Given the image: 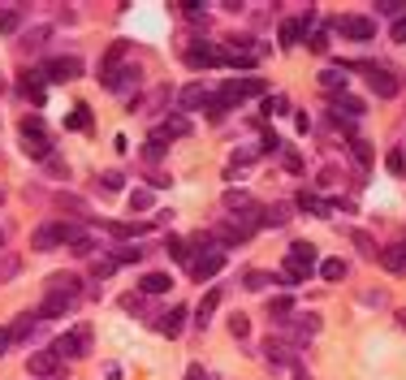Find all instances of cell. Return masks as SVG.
Returning a JSON list of instances; mask_svg holds the SVG:
<instances>
[{
    "instance_id": "obj_47",
    "label": "cell",
    "mask_w": 406,
    "mask_h": 380,
    "mask_svg": "<svg viewBox=\"0 0 406 380\" xmlns=\"http://www.w3.org/2000/svg\"><path fill=\"white\" fill-rule=\"evenodd\" d=\"M299 333H303V337L320 333V320H316V315H303V320H299Z\"/></svg>"
},
{
    "instance_id": "obj_26",
    "label": "cell",
    "mask_w": 406,
    "mask_h": 380,
    "mask_svg": "<svg viewBox=\"0 0 406 380\" xmlns=\"http://www.w3.org/2000/svg\"><path fill=\"white\" fill-rule=\"evenodd\" d=\"M307 26H311V13L299 18V22H285V26H281V43H285V48H289V43H299V35H303Z\"/></svg>"
},
{
    "instance_id": "obj_10",
    "label": "cell",
    "mask_w": 406,
    "mask_h": 380,
    "mask_svg": "<svg viewBox=\"0 0 406 380\" xmlns=\"http://www.w3.org/2000/svg\"><path fill=\"white\" fill-rule=\"evenodd\" d=\"M100 82L108 87V91H130V87H139V70L134 65H126V70H108V74H100Z\"/></svg>"
},
{
    "instance_id": "obj_38",
    "label": "cell",
    "mask_w": 406,
    "mask_h": 380,
    "mask_svg": "<svg viewBox=\"0 0 406 380\" xmlns=\"http://www.w3.org/2000/svg\"><path fill=\"white\" fill-rule=\"evenodd\" d=\"M151 207V190H130V212H147Z\"/></svg>"
},
{
    "instance_id": "obj_5",
    "label": "cell",
    "mask_w": 406,
    "mask_h": 380,
    "mask_svg": "<svg viewBox=\"0 0 406 380\" xmlns=\"http://www.w3.org/2000/svg\"><path fill=\"white\" fill-rule=\"evenodd\" d=\"M337 35L341 39H355V43H368V39H376V22L372 18H359V13H346V18H337Z\"/></svg>"
},
{
    "instance_id": "obj_7",
    "label": "cell",
    "mask_w": 406,
    "mask_h": 380,
    "mask_svg": "<svg viewBox=\"0 0 406 380\" xmlns=\"http://www.w3.org/2000/svg\"><path fill=\"white\" fill-rule=\"evenodd\" d=\"M220 264H225V251H220V246H208V251H199V255L191 259V277H195V281H208V277L220 273Z\"/></svg>"
},
{
    "instance_id": "obj_50",
    "label": "cell",
    "mask_w": 406,
    "mask_h": 380,
    "mask_svg": "<svg viewBox=\"0 0 406 380\" xmlns=\"http://www.w3.org/2000/svg\"><path fill=\"white\" fill-rule=\"evenodd\" d=\"M268 281H272L268 273H247V290H264Z\"/></svg>"
},
{
    "instance_id": "obj_1",
    "label": "cell",
    "mask_w": 406,
    "mask_h": 380,
    "mask_svg": "<svg viewBox=\"0 0 406 380\" xmlns=\"http://www.w3.org/2000/svg\"><path fill=\"white\" fill-rule=\"evenodd\" d=\"M82 238V229L74 225V221H52V225H39L35 234H31V251H56V246H74Z\"/></svg>"
},
{
    "instance_id": "obj_51",
    "label": "cell",
    "mask_w": 406,
    "mask_h": 380,
    "mask_svg": "<svg viewBox=\"0 0 406 380\" xmlns=\"http://www.w3.org/2000/svg\"><path fill=\"white\" fill-rule=\"evenodd\" d=\"M122 311H143V298H139V294H126V298H122Z\"/></svg>"
},
{
    "instance_id": "obj_2",
    "label": "cell",
    "mask_w": 406,
    "mask_h": 380,
    "mask_svg": "<svg viewBox=\"0 0 406 380\" xmlns=\"http://www.w3.org/2000/svg\"><path fill=\"white\" fill-rule=\"evenodd\" d=\"M311 268H316V246L311 242H294L285 251V286H299V281H307L311 277Z\"/></svg>"
},
{
    "instance_id": "obj_43",
    "label": "cell",
    "mask_w": 406,
    "mask_h": 380,
    "mask_svg": "<svg viewBox=\"0 0 406 380\" xmlns=\"http://www.w3.org/2000/svg\"><path fill=\"white\" fill-rule=\"evenodd\" d=\"M264 113H268V117L285 113V95H268V99H264Z\"/></svg>"
},
{
    "instance_id": "obj_14",
    "label": "cell",
    "mask_w": 406,
    "mask_h": 380,
    "mask_svg": "<svg viewBox=\"0 0 406 380\" xmlns=\"http://www.w3.org/2000/svg\"><path fill=\"white\" fill-rule=\"evenodd\" d=\"M48 294H70V298H78V294H82V281H78L74 273H52V277H48Z\"/></svg>"
},
{
    "instance_id": "obj_44",
    "label": "cell",
    "mask_w": 406,
    "mask_h": 380,
    "mask_svg": "<svg viewBox=\"0 0 406 380\" xmlns=\"http://www.w3.org/2000/svg\"><path fill=\"white\" fill-rule=\"evenodd\" d=\"M14 273H18V259L14 255H0V281H9Z\"/></svg>"
},
{
    "instance_id": "obj_6",
    "label": "cell",
    "mask_w": 406,
    "mask_h": 380,
    "mask_svg": "<svg viewBox=\"0 0 406 380\" xmlns=\"http://www.w3.org/2000/svg\"><path fill=\"white\" fill-rule=\"evenodd\" d=\"M39 74L48 82H74V78H82V61L78 57H52V61H43Z\"/></svg>"
},
{
    "instance_id": "obj_53",
    "label": "cell",
    "mask_w": 406,
    "mask_h": 380,
    "mask_svg": "<svg viewBox=\"0 0 406 380\" xmlns=\"http://www.w3.org/2000/svg\"><path fill=\"white\" fill-rule=\"evenodd\" d=\"M393 39H397V43H406V18H397V22H393Z\"/></svg>"
},
{
    "instance_id": "obj_42",
    "label": "cell",
    "mask_w": 406,
    "mask_h": 380,
    "mask_svg": "<svg viewBox=\"0 0 406 380\" xmlns=\"http://www.w3.org/2000/svg\"><path fill=\"white\" fill-rule=\"evenodd\" d=\"M22 134H48L43 117H22Z\"/></svg>"
},
{
    "instance_id": "obj_32",
    "label": "cell",
    "mask_w": 406,
    "mask_h": 380,
    "mask_svg": "<svg viewBox=\"0 0 406 380\" xmlns=\"http://www.w3.org/2000/svg\"><path fill=\"white\" fill-rule=\"evenodd\" d=\"M351 156H355V165H359V169L372 165V147H368L363 139H351Z\"/></svg>"
},
{
    "instance_id": "obj_13",
    "label": "cell",
    "mask_w": 406,
    "mask_h": 380,
    "mask_svg": "<svg viewBox=\"0 0 406 380\" xmlns=\"http://www.w3.org/2000/svg\"><path fill=\"white\" fill-rule=\"evenodd\" d=\"M363 113H368V108H363V99H355V95H337V99H333V117H337V121H341V117H346V121H359Z\"/></svg>"
},
{
    "instance_id": "obj_45",
    "label": "cell",
    "mask_w": 406,
    "mask_h": 380,
    "mask_svg": "<svg viewBox=\"0 0 406 380\" xmlns=\"http://www.w3.org/2000/svg\"><path fill=\"white\" fill-rule=\"evenodd\" d=\"M48 43V26H35L31 35H26V48H43Z\"/></svg>"
},
{
    "instance_id": "obj_40",
    "label": "cell",
    "mask_w": 406,
    "mask_h": 380,
    "mask_svg": "<svg viewBox=\"0 0 406 380\" xmlns=\"http://www.w3.org/2000/svg\"><path fill=\"white\" fill-rule=\"evenodd\" d=\"M31 329H35V320H31V311L14 324V329H9V337H31Z\"/></svg>"
},
{
    "instance_id": "obj_21",
    "label": "cell",
    "mask_w": 406,
    "mask_h": 380,
    "mask_svg": "<svg viewBox=\"0 0 406 380\" xmlns=\"http://www.w3.org/2000/svg\"><path fill=\"white\" fill-rule=\"evenodd\" d=\"M220 307V290H208L203 294V303H199V311H195V324H199V329H208V324H212V311Z\"/></svg>"
},
{
    "instance_id": "obj_27",
    "label": "cell",
    "mask_w": 406,
    "mask_h": 380,
    "mask_svg": "<svg viewBox=\"0 0 406 380\" xmlns=\"http://www.w3.org/2000/svg\"><path fill=\"white\" fill-rule=\"evenodd\" d=\"M285 221H289V212H285L281 203H272V207H260V225H272V229H277V225H285Z\"/></svg>"
},
{
    "instance_id": "obj_9",
    "label": "cell",
    "mask_w": 406,
    "mask_h": 380,
    "mask_svg": "<svg viewBox=\"0 0 406 380\" xmlns=\"http://www.w3.org/2000/svg\"><path fill=\"white\" fill-rule=\"evenodd\" d=\"M212 95H216V91H208L203 82L182 87V91H178V113H195V108H208V104H212Z\"/></svg>"
},
{
    "instance_id": "obj_22",
    "label": "cell",
    "mask_w": 406,
    "mask_h": 380,
    "mask_svg": "<svg viewBox=\"0 0 406 380\" xmlns=\"http://www.w3.org/2000/svg\"><path fill=\"white\" fill-rule=\"evenodd\" d=\"M169 286H173V277H169V273H143V281H139V290H143V294H164Z\"/></svg>"
},
{
    "instance_id": "obj_19",
    "label": "cell",
    "mask_w": 406,
    "mask_h": 380,
    "mask_svg": "<svg viewBox=\"0 0 406 380\" xmlns=\"http://www.w3.org/2000/svg\"><path fill=\"white\" fill-rule=\"evenodd\" d=\"M160 134H164V139H186V134H191V117H186V113H173V117H164Z\"/></svg>"
},
{
    "instance_id": "obj_25",
    "label": "cell",
    "mask_w": 406,
    "mask_h": 380,
    "mask_svg": "<svg viewBox=\"0 0 406 380\" xmlns=\"http://www.w3.org/2000/svg\"><path fill=\"white\" fill-rule=\"evenodd\" d=\"M346 82H351V78H346V70H324V74H320V87H324V91H333V95H341V91H346Z\"/></svg>"
},
{
    "instance_id": "obj_37",
    "label": "cell",
    "mask_w": 406,
    "mask_h": 380,
    "mask_svg": "<svg viewBox=\"0 0 406 380\" xmlns=\"http://www.w3.org/2000/svg\"><path fill=\"white\" fill-rule=\"evenodd\" d=\"M100 186H104V190H122V186H126V173L108 169V173H100Z\"/></svg>"
},
{
    "instance_id": "obj_52",
    "label": "cell",
    "mask_w": 406,
    "mask_h": 380,
    "mask_svg": "<svg viewBox=\"0 0 406 380\" xmlns=\"http://www.w3.org/2000/svg\"><path fill=\"white\" fill-rule=\"evenodd\" d=\"M324 48H328V35H324V31H316V35H311V52H324Z\"/></svg>"
},
{
    "instance_id": "obj_34",
    "label": "cell",
    "mask_w": 406,
    "mask_h": 380,
    "mask_svg": "<svg viewBox=\"0 0 406 380\" xmlns=\"http://www.w3.org/2000/svg\"><path fill=\"white\" fill-rule=\"evenodd\" d=\"M65 126H70V130H87V126H91V113H87V104H78V108H74V113L65 117Z\"/></svg>"
},
{
    "instance_id": "obj_58",
    "label": "cell",
    "mask_w": 406,
    "mask_h": 380,
    "mask_svg": "<svg viewBox=\"0 0 406 380\" xmlns=\"http://www.w3.org/2000/svg\"><path fill=\"white\" fill-rule=\"evenodd\" d=\"M48 380H56V376H48Z\"/></svg>"
},
{
    "instance_id": "obj_31",
    "label": "cell",
    "mask_w": 406,
    "mask_h": 380,
    "mask_svg": "<svg viewBox=\"0 0 406 380\" xmlns=\"http://www.w3.org/2000/svg\"><path fill=\"white\" fill-rule=\"evenodd\" d=\"M164 251H169L173 259H182V264H191V242H186V238H169V242H164Z\"/></svg>"
},
{
    "instance_id": "obj_3",
    "label": "cell",
    "mask_w": 406,
    "mask_h": 380,
    "mask_svg": "<svg viewBox=\"0 0 406 380\" xmlns=\"http://www.w3.org/2000/svg\"><path fill=\"white\" fill-rule=\"evenodd\" d=\"M268 87H264V78H229L220 91H216V99L225 104V108H234V104H242V99H255V95H264Z\"/></svg>"
},
{
    "instance_id": "obj_16",
    "label": "cell",
    "mask_w": 406,
    "mask_h": 380,
    "mask_svg": "<svg viewBox=\"0 0 406 380\" xmlns=\"http://www.w3.org/2000/svg\"><path fill=\"white\" fill-rule=\"evenodd\" d=\"M186 315H191L186 307H173V311H164V315L156 320V329H160L164 337H178V333H182V324H186Z\"/></svg>"
},
{
    "instance_id": "obj_57",
    "label": "cell",
    "mask_w": 406,
    "mask_h": 380,
    "mask_svg": "<svg viewBox=\"0 0 406 380\" xmlns=\"http://www.w3.org/2000/svg\"><path fill=\"white\" fill-rule=\"evenodd\" d=\"M402 329H406V311H402Z\"/></svg>"
},
{
    "instance_id": "obj_56",
    "label": "cell",
    "mask_w": 406,
    "mask_h": 380,
    "mask_svg": "<svg viewBox=\"0 0 406 380\" xmlns=\"http://www.w3.org/2000/svg\"><path fill=\"white\" fill-rule=\"evenodd\" d=\"M294 380H311V376H307V371H303V367H294Z\"/></svg>"
},
{
    "instance_id": "obj_11",
    "label": "cell",
    "mask_w": 406,
    "mask_h": 380,
    "mask_svg": "<svg viewBox=\"0 0 406 380\" xmlns=\"http://www.w3.org/2000/svg\"><path fill=\"white\" fill-rule=\"evenodd\" d=\"M186 65H191V70H212V65H225V52H220V48H208V43H203V48H191V52H186Z\"/></svg>"
},
{
    "instance_id": "obj_48",
    "label": "cell",
    "mask_w": 406,
    "mask_h": 380,
    "mask_svg": "<svg viewBox=\"0 0 406 380\" xmlns=\"http://www.w3.org/2000/svg\"><path fill=\"white\" fill-rule=\"evenodd\" d=\"M225 207H251V199H247L242 190H229V195H225Z\"/></svg>"
},
{
    "instance_id": "obj_17",
    "label": "cell",
    "mask_w": 406,
    "mask_h": 380,
    "mask_svg": "<svg viewBox=\"0 0 406 380\" xmlns=\"http://www.w3.org/2000/svg\"><path fill=\"white\" fill-rule=\"evenodd\" d=\"M22 151H26V156H35V160H48V156H56L48 134H22Z\"/></svg>"
},
{
    "instance_id": "obj_15",
    "label": "cell",
    "mask_w": 406,
    "mask_h": 380,
    "mask_svg": "<svg viewBox=\"0 0 406 380\" xmlns=\"http://www.w3.org/2000/svg\"><path fill=\"white\" fill-rule=\"evenodd\" d=\"M26 367H31V376H43V380H48V376H56V367H61V359H56L52 350H35Z\"/></svg>"
},
{
    "instance_id": "obj_30",
    "label": "cell",
    "mask_w": 406,
    "mask_h": 380,
    "mask_svg": "<svg viewBox=\"0 0 406 380\" xmlns=\"http://www.w3.org/2000/svg\"><path fill=\"white\" fill-rule=\"evenodd\" d=\"M22 26V9H0V35H14Z\"/></svg>"
},
{
    "instance_id": "obj_59",
    "label": "cell",
    "mask_w": 406,
    "mask_h": 380,
    "mask_svg": "<svg viewBox=\"0 0 406 380\" xmlns=\"http://www.w3.org/2000/svg\"><path fill=\"white\" fill-rule=\"evenodd\" d=\"M0 87H5V82H0Z\"/></svg>"
},
{
    "instance_id": "obj_36",
    "label": "cell",
    "mask_w": 406,
    "mask_h": 380,
    "mask_svg": "<svg viewBox=\"0 0 406 380\" xmlns=\"http://www.w3.org/2000/svg\"><path fill=\"white\" fill-rule=\"evenodd\" d=\"M264 359H268V363H277V367H281V363H289V354H285V346H281V342H268V346H264Z\"/></svg>"
},
{
    "instance_id": "obj_18",
    "label": "cell",
    "mask_w": 406,
    "mask_h": 380,
    "mask_svg": "<svg viewBox=\"0 0 406 380\" xmlns=\"http://www.w3.org/2000/svg\"><path fill=\"white\" fill-rule=\"evenodd\" d=\"M299 207H303V212H311V216H333V203H328V199H320L316 190H299Z\"/></svg>"
},
{
    "instance_id": "obj_35",
    "label": "cell",
    "mask_w": 406,
    "mask_h": 380,
    "mask_svg": "<svg viewBox=\"0 0 406 380\" xmlns=\"http://www.w3.org/2000/svg\"><path fill=\"white\" fill-rule=\"evenodd\" d=\"M112 259H117V264H139L143 259V246H117V251H112Z\"/></svg>"
},
{
    "instance_id": "obj_29",
    "label": "cell",
    "mask_w": 406,
    "mask_h": 380,
    "mask_svg": "<svg viewBox=\"0 0 406 380\" xmlns=\"http://www.w3.org/2000/svg\"><path fill=\"white\" fill-rule=\"evenodd\" d=\"M320 277H324V281H341V277H346V259H324V264H320Z\"/></svg>"
},
{
    "instance_id": "obj_41",
    "label": "cell",
    "mask_w": 406,
    "mask_h": 380,
    "mask_svg": "<svg viewBox=\"0 0 406 380\" xmlns=\"http://www.w3.org/2000/svg\"><path fill=\"white\" fill-rule=\"evenodd\" d=\"M229 333H234V337H247V333H251V320H247V315H234V320H229Z\"/></svg>"
},
{
    "instance_id": "obj_24",
    "label": "cell",
    "mask_w": 406,
    "mask_h": 380,
    "mask_svg": "<svg viewBox=\"0 0 406 380\" xmlns=\"http://www.w3.org/2000/svg\"><path fill=\"white\" fill-rule=\"evenodd\" d=\"M380 264L389 268V273H406V251L402 246H385L380 251Z\"/></svg>"
},
{
    "instance_id": "obj_23",
    "label": "cell",
    "mask_w": 406,
    "mask_h": 380,
    "mask_svg": "<svg viewBox=\"0 0 406 380\" xmlns=\"http://www.w3.org/2000/svg\"><path fill=\"white\" fill-rule=\"evenodd\" d=\"M104 229H108L112 238H139V234H147L151 225H130V221H108Z\"/></svg>"
},
{
    "instance_id": "obj_46",
    "label": "cell",
    "mask_w": 406,
    "mask_h": 380,
    "mask_svg": "<svg viewBox=\"0 0 406 380\" xmlns=\"http://www.w3.org/2000/svg\"><path fill=\"white\" fill-rule=\"evenodd\" d=\"M70 251H74V255H78V259H87V255H91V251H95V242H91V238H87V234H82V238H78V242H74V246H70Z\"/></svg>"
},
{
    "instance_id": "obj_8",
    "label": "cell",
    "mask_w": 406,
    "mask_h": 380,
    "mask_svg": "<svg viewBox=\"0 0 406 380\" xmlns=\"http://www.w3.org/2000/svg\"><path fill=\"white\" fill-rule=\"evenodd\" d=\"M368 87H372L380 99H393V95L402 91L397 74H393V70H385V65H368Z\"/></svg>"
},
{
    "instance_id": "obj_4",
    "label": "cell",
    "mask_w": 406,
    "mask_h": 380,
    "mask_svg": "<svg viewBox=\"0 0 406 380\" xmlns=\"http://www.w3.org/2000/svg\"><path fill=\"white\" fill-rule=\"evenodd\" d=\"M48 350H52L56 359H82V354L91 350V329H87V324H78V329H70L65 337H56Z\"/></svg>"
},
{
    "instance_id": "obj_49",
    "label": "cell",
    "mask_w": 406,
    "mask_h": 380,
    "mask_svg": "<svg viewBox=\"0 0 406 380\" xmlns=\"http://www.w3.org/2000/svg\"><path fill=\"white\" fill-rule=\"evenodd\" d=\"M376 9L389 13V18H397V13H402V0H376Z\"/></svg>"
},
{
    "instance_id": "obj_12",
    "label": "cell",
    "mask_w": 406,
    "mask_h": 380,
    "mask_svg": "<svg viewBox=\"0 0 406 380\" xmlns=\"http://www.w3.org/2000/svg\"><path fill=\"white\" fill-rule=\"evenodd\" d=\"M74 303H78V298H70V294H48V298L39 303V311H35V315H39V320H56V315L74 311Z\"/></svg>"
},
{
    "instance_id": "obj_55",
    "label": "cell",
    "mask_w": 406,
    "mask_h": 380,
    "mask_svg": "<svg viewBox=\"0 0 406 380\" xmlns=\"http://www.w3.org/2000/svg\"><path fill=\"white\" fill-rule=\"evenodd\" d=\"M9 342H14V337H9V329H0V354L9 350Z\"/></svg>"
},
{
    "instance_id": "obj_60",
    "label": "cell",
    "mask_w": 406,
    "mask_h": 380,
    "mask_svg": "<svg viewBox=\"0 0 406 380\" xmlns=\"http://www.w3.org/2000/svg\"><path fill=\"white\" fill-rule=\"evenodd\" d=\"M0 199H5V195H0Z\"/></svg>"
},
{
    "instance_id": "obj_39",
    "label": "cell",
    "mask_w": 406,
    "mask_h": 380,
    "mask_svg": "<svg viewBox=\"0 0 406 380\" xmlns=\"http://www.w3.org/2000/svg\"><path fill=\"white\" fill-rule=\"evenodd\" d=\"M385 165H389V173L402 178V173H406V156H402V151H389V156H385Z\"/></svg>"
},
{
    "instance_id": "obj_54",
    "label": "cell",
    "mask_w": 406,
    "mask_h": 380,
    "mask_svg": "<svg viewBox=\"0 0 406 380\" xmlns=\"http://www.w3.org/2000/svg\"><path fill=\"white\" fill-rule=\"evenodd\" d=\"M186 380H208V371H203V367L195 363V367H186Z\"/></svg>"
},
{
    "instance_id": "obj_33",
    "label": "cell",
    "mask_w": 406,
    "mask_h": 380,
    "mask_svg": "<svg viewBox=\"0 0 406 380\" xmlns=\"http://www.w3.org/2000/svg\"><path fill=\"white\" fill-rule=\"evenodd\" d=\"M268 315H272V320H289V315H294V298H272Z\"/></svg>"
},
{
    "instance_id": "obj_20",
    "label": "cell",
    "mask_w": 406,
    "mask_h": 380,
    "mask_svg": "<svg viewBox=\"0 0 406 380\" xmlns=\"http://www.w3.org/2000/svg\"><path fill=\"white\" fill-rule=\"evenodd\" d=\"M22 95H26V99H31L35 108L43 104V74H39V70H31V74H22Z\"/></svg>"
},
{
    "instance_id": "obj_28",
    "label": "cell",
    "mask_w": 406,
    "mask_h": 380,
    "mask_svg": "<svg viewBox=\"0 0 406 380\" xmlns=\"http://www.w3.org/2000/svg\"><path fill=\"white\" fill-rule=\"evenodd\" d=\"M164 151H169V139H164V134H151V139H147V147H143V160H151V165H156Z\"/></svg>"
}]
</instances>
